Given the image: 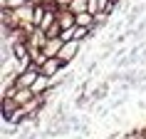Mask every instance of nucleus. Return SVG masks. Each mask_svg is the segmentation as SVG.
Instances as JSON below:
<instances>
[{"label":"nucleus","mask_w":146,"mask_h":139,"mask_svg":"<svg viewBox=\"0 0 146 139\" xmlns=\"http://www.w3.org/2000/svg\"><path fill=\"white\" fill-rule=\"evenodd\" d=\"M62 65H64V62H62L60 57H47V62L40 67V75H42V77H54V75L60 72Z\"/></svg>","instance_id":"nucleus-1"},{"label":"nucleus","mask_w":146,"mask_h":139,"mask_svg":"<svg viewBox=\"0 0 146 139\" xmlns=\"http://www.w3.org/2000/svg\"><path fill=\"white\" fill-rule=\"evenodd\" d=\"M144 10H146V3H136V5L126 13V20H124L126 27H136V23L141 20V15H144Z\"/></svg>","instance_id":"nucleus-2"},{"label":"nucleus","mask_w":146,"mask_h":139,"mask_svg":"<svg viewBox=\"0 0 146 139\" xmlns=\"http://www.w3.org/2000/svg\"><path fill=\"white\" fill-rule=\"evenodd\" d=\"M77 50H79V40H72V42H64L60 50V60L62 62H69L77 57Z\"/></svg>","instance_id":"nucleus-3"},{"label":"nucleus","mask_w":146,"mask_h":139,"mask_svg":"<svg viewBox=\"0 0 146 139\" xmlns=\"http://www.w3.org/2000/svg\"><path fill=\"white\" fill-rule=\"evenodd\" d=\"M62 45H64V40H62V37H50L45 42V47H42V52H45L47 57H60Z\"/></svg>","instance_id":"nucleus-4"},{"label":"nucleus","mask_w":146,"mask_h":139,"mask_svg":"<svg viewBox=\"0 0 146 139\" xmlns=\"http://www.w3.org/2000/svg\"><path fill=\"white\" fill-rule=\"evenodd\" d=\"M107 92H109V80H107V82H102V85H99V87H97V90L92 92V102H99V100H104V97H107Z\"/></svg>","instance_id":"nucleus-5"},{"label":"nucleus","mask_w":146,"mask_h":139,"mask_svg":"<svg viewBox=\"0 0 146 139\" xmlns=\"http://www.w3.org/2000/svg\"><path fill=\"white\" fill-rule=\"evenodd\" d=\"M84 5H89V0H87V3H84V0H74V3H72V8H74V10H82Z\"/></svg>","instance_id":"nucleus-6"}]
</instances>
